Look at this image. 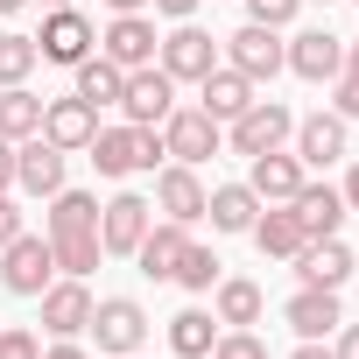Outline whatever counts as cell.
I'll return each mask as SVG.
<instances>
[{
  "instance_id": "obj_34",
  "label": "cell",
  "mask_w": 359,
  "mask_h": 359,
  "mask_svg": "<svg viewBox=\"0 0 359 359\" xmlns=\"http://www.w3.org/2000/svg\"><path fill=\"white\" fill-rule=\"evenodd\" d=\"M212 359H268V345H261L254 331H219V345H212Z\"/></svg>"
},
{
  "instance_id": "obj_16",
  "label": "cell",
  "mask_w": 359,
  "mask_h": 359,
  "mask_svg": "<svg viewBox=\"0 0 359 359\" xmlns=\"http://www.w3.org/2000/svg\"><path fill=\"white\" fill-rule=\"evenodd\" d=\"M289 71H296L303 85H331V78L345 71V43H338L331 29H303V36H289Z\"/></svg>"
},
{
  "instance_id": "obj_40",
  "label": "cell",
  "mask_w": 359,
  "mask_h": 359,
  "mask_svg": "<svg viewBox=\"0 0 359 359\" xmlns=\"http://www.w3.org/2000/svg\"><path fill=\"white\" fill-rule=\"evenodd\" d=\"M43 359H92V352H85V345H78V338H57V345H50V352H43Z\"/></svg>"
},
{
  "instance_id": "obj_31",
  "label": "cell",
  "mask_w": 359,
  "mask_h": 359,
  "mask_svg": "<svg viewBox=\"0 0 359 359\" xmlns=\"http://www.w3.org/2000/svg\"><path fill=\"white\" fill-rule=\"evenodd\" d=\"M219 268H226V261H219L212 247H198V240H191V247H184V261H176V275H169V282H184L191 296H205V289H219Z\"/></svg>"
},
{
  "instance_id": "obj_46",
  "label": "cell",
  "mask_w": 359,
  "mask_h": 359,
  "mask_svg": "<svg viewBox=\"0 0 359 359\" xmlns=\"http://www.w3.org/2000/svg\"><path fill=\"white\" fill-rule=\"evenodd\" d=\"M22 8H29V0H0V15H22Z\"/></svg>"
},
{
  "instance_id": "obj_23",
  "label": "cell",
  "mask_w": 359,
  "mask_h": 359,
  "mask_svg": "<svg viewBox=\"0 0 359 359\" xmlns=\"http://www.w3.org/2000/svg\"><path fill=\"white\" fill-rule=\"evenodd\" d=\"M289 212H296V226H303L310 240H331V233L345 226V198H338L331 184H310V176H303V191L289 198Z\"/></svg>"
},
{
  "instance_id": "obj_21",
  "label": "cell",
  "mask_w": 359,
  "mask_h": 359,
  "mask_svg": "<svg viewBox=\"0 0 359 359\" xmlns=\"http://www.w3.org/2000/svg\"><path fill=\"white\" fill-rule=\"evenodd\" d=\"M282 317H289V331H296V338H331V331L345 324V310H338V289H310V282L289 296V310H282Z\"/></svg>"
},
{
  "instance_id": "obj_47",
  "label": "cell",
  "mask_w": 359,
  "mask_h": 359,
  "mask_svg": "<svg viewBox=\"0 0 359 359\" xmlns=\"http://www.w3.org/2000/svg\"><path fill=\"white\" fill-rule=\"evenodd\" d=\"M50 8H78V0H50Z\"/></svg>"
},
{
  "instance_id": "obj_24",
  "label": "cell",
  "mask_w": 359,
  "mask_h": 359,
  "mask_svg": "<svg viewBox=\"0 0 359 359\" xmlns=\"http://www.w3.org/2000/svg\"><path fill=\"white\" fill-rule=\"evenodd\" d=\"M198 99H205V113H212L219 127H233V120L254 106V85H247L233 64H219V71H205V78H198Z\"/></svg>"
},
{
  "instance_id": "obj_26",
  "label": "cell",
  "mask_w": 359,
  "mask_h": 359,
  "mask_svg": "<svg viewBox=\"0 0 359 359\" xmlns=\"http://www.w3.org/2000/svg\"><path fill=\"white\" fill-rule=\"evenodd\" d=\"M212 303H219V324H226V331H254V324H261V310H268L261 282H247V275H219Z\"/></svg>"
},
{
  "instance_id": "obj_4",
  "label": "cell",
  "mask_w": 359,
  "mask_h": 359,
  "mask_svg": "<svg viewBox=\"0 0 359 359\" xmlns=\"http://www.w3.org/2000/svg\"><path fill=\"white\" fill-rule=\"evenodd\" d=\"M0 282H8V296H43L57 282V254L43 233H15L8 247H0Z\"/></svg>"
},
{
  "instance_id": "obj_30",
  "label": "cell",
  "mask_w": 359,
  "mask_h": 359,
  "mask_svg": "<svg viewBox=\"0 0 359 359\" xmlns=\"http://www.w3.org/2000/svg\"><path fill=\"white\" fill-rule=\"evenodd\" d=\"M78 71V99L99 113V106H120V92H127V71L120 64H106V57H85V64H71Z\"/></svg>"
},
{
  "instance_id": "obj_10",
  "label": "cell",
  "mask_w": 359,
  "mask_h": 359,
  "mask_svg": "<svg viewBox=\"0 0 359 359\" xmlns=\"http://www.w3.org/2000/svg\"><path fill=\"white\" fill-rule=\"evenodd\" d=\"M155 50H162L155 15H113V22H106V36H99V57H106V64H120V71L155 64Z\"/></svg>"
},
{
  "instance_id": "obj_20",
  "label": "cell",
  "mask_w": 359,
  "mask_h": 359,
  "mask_svg": "<svg viewBox=\"0 0 359 359\" xmlns=\"http://www.w3.org/2000/svg\"><path fill=\"white\" fill-rule=\"evenodd\" d=\"M359 261H352V247L331 233V240H303V254H296V275L310 282V289H345V275H352Z\"/></svg>"
},
{
  "instance_id": "obj_27",
  "label": "cell",
  "mask_w": 359,
  "mask_h": 359,
  "mask_svg": "<svg viewBox=\"0 0 359 359\" xmlns=\"http://www.w3.org/2000/svg\"><path fill=\"white\" fill-rule=\"evenodd\" d=\"M212 345H219V317H212V310L191 303V310L169 317V352H176V359H212Z\"/></svg>"
},
{
  "instance_id": "obj_33",
  "label": "cell",
  "mask_w": 359,
  "mask_h": 359,
  "mask_svg": "<svg viewBox=\"0 0 359 359\" xmlns=\"http://www.w3.org/2000/svg\"><path fill=\"white\" fill-rule=\"evenodd\" d=\"M0 359H43V338L29 324H0Z\"/></svg>"
},
{
  "instance_id": "obj_19",
  "label": "cell",
  "mask_w": 359,
  "mask_h": 359,
  "mask_svg": "<svg viewBox=\"0 0 359 359\" xmlns=\"http://www.w3.org/2000/svg\"><path fill=\"white\" fill-rule=\"evenodd\" d=\"M296 162L303 169H331V162H345V120L338 113H310V120H296Z\"/></svg>"
},
{
  "instance_id": "obj_13",
  "label": "cell",
  "mask_w": 359,
  "mask_h": 359,
  "mask_svg": "<svg viewBox=\"0 0 359 359\" xmlns=\"http://www.w3.org/2000/svg\"><path fill=\"white\" fill-rule=\"evenodd\" d=\"M148 226H155V205L134 198V191H120V198L99 205V247H106V254H134Z\"/></svg>"
},
{
  "instance_id": "obj_3",
  "label": "cell",
  "mask_w": 359,
  "mask_h": 359,
  "mask_svg": "<svg viewBox=\"0 0 359 359\" xmlns=\"http://www.w3.org/2000/svg\"><path fill=\"white\" fill-rule=\"evenodd\" d=\"M155 134H162V155H169V162H191V169H198V162H212V155L226 148V127H219L205 106H176Z\"/></svg>"
},
{
  "instance_id": "obj_39",
  "label": "cell",
  "mask_w": 359,
  "mask_h": 359,
  "mask_svg": "<svg viewBox=\"0 0 359 359\" xmlns=\"http://www.w3.org/2000/svg\"><path fill=\"white\" fill-rule=\"evenodd\" d=\"M338 359H359V324H338V345H331Z\"/></svg>"
},
{
  "instance_id": "obj_6",
  "label": "cell",
  "mask_w": 359,
  "mask_h": 359,
  "mask_svg": "<svg viewBox=\"0 0 359 359\" xmlns=\"http://www.w3.org/2000/svg\"><path fill=\"white\" fill-rule=\"evenodd\" d=\"M289 134H296V113H289L282 99H254V106L226 127L233 155H268V148H289Z\"/></svg>"
},
{
  "instance_id": "obj_48",
  "label": "cell",
  "mask_w": 359,
  "mask_h": 359,
  "mask_svg": "<svg viewBox=\"0 0 359 359\" xmlns=\"http://www.w3.org/2000/svg\"><path fill=\"white\" fill-rule=\"evenodd\" d=\"M113 359H141V352H113Z\"/></svg>"
},
{
  "instance_id": "obj_5",
  "label": "cell",
  "mask_w": 359,
  "mask_h": 359,
  "mask_svg": "<svg viewBox=\"0 0 359 359\" xmlns=\"http://www.w3.org/2000/svg\"><path fill=\"white\" fill-rule=\"evenodd\" d=\"M226 64H233L247 85H268L275 71H289V43H282V29L247 22V29H233V36H226Z\"/></svg>"
},
{
  "instance_id": "obj_45",
  "label": "cell",
  "mask_w": 359,
  "mask_h": 359,
  "mask_svg": "<svg viewBox=\"0 0 359 359\" xmlns=\"http://www.w3.org/2000/svg\"><path fill=\"white\" fill-rule=\"evenodd\" d=\"M345 78H359V43H345Z\"/></svg>"
},
{
  "instance_id": "obj_37",
  "label": "cell",
  "mask_w": 359,
  "mask_h": 359,
  "mask_svg": "<svg viewBox=\"0 0 359 359\" xmlns=\"http://www.w3.org/2000/svg\"><path fill=\"white\" fill-rule=\"evenodd\" d=\"M15 233H29V219H22V205H15L8 191H0V247H8Z\"/></svg>"
},
{
  "instance_id": "obj_28",
  "label": "cell",
  "mask_w": 359,
  "mask_h": 359,
  "mask_svg": "<svg viewBox=\"0 0 359 359\" xmlns=\"http://www.w3.org/2000/svg\"><path fill=\"white\" fill-rule=\"evenodd\" d=\"M205 219H212V233H247V226L261 219V198H254L247 184H219V191L205 198Z\"/></svg>"
},
{
  "instance_id": "obj_44",
  "label": "cell",
  "mask_w": 359,
  "mask_h": 359,
  "mask_svg": "<svg viewBox=\"0 0 359 359\" xmlns=\"http://www.w3.org/2000/svg\"><path fill=\"white\" fill-rule=\"evenodd\" d=\"M113 15H148V0H106Z\"/></svg>"
},
{
  "instance_id": "obj_11",
  "label": "cell",
  "mask_w": 359,
  "mask_h": 359,
  "mask_svg": "<svg viewBox=\"0 0 359 359\" xmlns=\"http://www.w3.org/2000/svg\"><path fill=\"white\" fill-rule=\"evenodd\" d=\"M205 176L191 169V162H162V176H155V212L162 219H176V226H198L205 219Z\"/></svg>"
},
{
  "instance_id": "obj_14",
  "label": "cell",
  "mask_w": 359,
  "mask_h": 359,
  "mask_svg": "<svg viewBox=\"0 0 359 359\" xmlns=\"http://www.w3.org/2000/svg\"><path fill=\"white\" fill-rule=\"evenodd\" d=\"M303 162H296V148H268V155H247V191L261 198V205H289L296 191H303Z\"/></svg>"
},
{
  "instance_id": "obj_22",
  "label": "cell",
  "mask_w": 359,
  "mask_h": 359,
  "mask_svg": "<svg viewBox=\"0 0 359 359\" xmlns=\"http://www.w3.org/2000/svg\"><path fill=\"white\" fill-rule=\"evenodd\" d=\"M184 247H191V226L162 219V226H148V233H141L134 261H141V275H148V282H169V275H176V261H184Z\"/></svg>"
},
{
  "instance_id": "obj_1",
  "label": "cell",
  "mask_w": 359,
  "mask_h": 359,
  "mask_svg": "<svg viewBox=\"0 0 359 359\" xmlns=\"http://www.w3.org/2000/svg\"><path fill=\"white\" fill-rule=\"evenodd\" d=\"M43 240H50V254H57V275H92L99 268V198L92 191H57L50 198V219H43Z\"/></svg>"
},
{
  "instance_id": "obj_2",
  "label": "cell",
  "mask_w": 359,
  "mask_h": 359,
  "mask_svg": "<svg viewBox=\"0 0 359 359\" xmlns=\"http://www.w3.org/2000/svg\"><path fill=\"white\" fill-rule=\"evenodd\" d=\"M85 155L99 162V176H134V169H155L162 162V134L155 127H99Z\"/></svg>"
},
{
  "instance_id": "obj_17",
  "label": "cell",
  "mask_w": 359,
  "mask_h": 359,
  "mask_svg": "<svg viewBox=\"0 0 359 359\" xmlns=\"http://www.w3.org/2000/svg\"><path fill=\"white\" fill-rule=\"evenodd\" d=\"M36 303H43V331H50V338H78V331L92 324V289H85L78 275L50 282V289H43Z\"/></svg>"
},
{
  "instance_id": "obj_7",
  "label": "cell",
  "mask_w": 359,
  "mask_h": 359,
  "mask_svg": "<svg viewBox=\"0 0 359 359\" xmlns=\"http://www.w3.org/2000/svg\"><path fill=\"white\" fill-rule=\"evenodd\" d=\"M85 331L99 338V352H106V359H113V352H141V345H148V310H141L134 296H99Z\"/></svg>"
},
{
  "instance_id": "obj_36",
  "label": "cell",
  "mask_w": 359,
  "mask_h": 359,
  "mask_svg": "<svg viewBox=\"0 0 359 359\" xmlns=\"http://www.w3.org/2000/svg\"><path fill=\"white\" fill-rule=\"evenodd\" d=\"M331 85H338V92H331V113H338V120H359V78H345V71H338Z\"/></svg>"
},
{
  "instance_id": "obj_41",
  "label": "cell",
  "mask_w": 359,
  "mask_h": 359,
  "mask_svg": "<svg viewBox=\"0 0 359 359\" xmlns=\"http://www.w3.org/2000/svg\"><path fill=\"white\" fill-rule=\"evenodd\" d=\"M0 191H15V141H0Z\"/></svg>"
},
{
  "instance_id": "obj_15",
  "label": "cell",
  "mask_w": 359,
  "mask_h": 359,
  "mask_svg": "<svg viewBox=\"0 0 359 359\" xmlns=\"http://www.w3.org/2000/svg\"><path fill=\"white\" fill-rule=\"evenodd\" d=\"M15 184H22L29 198H57V191H64V148L43 141V134L15 141Z\"/></svg>"
},
{
  "instance_id": "obj_32",
  "label": "cell",
  "mask_w": 359,
  "mask_h": 359,
  "mask_svg": "<svg viewBox=\"0 0 359 359\" xmlns=\"http://www.w3.org/2000/svg\"><path fill=\"white\" fill-rule=\"evenodd\" d=\"M36 64H43L36 36H0V85H29Z\"/></svg>"
},
{
  "instance_id": "obj_25",
  "label": "cell",
  "mask_w": 359,
  "mask_h": 359,
  "mask_svg": "<svg viewBox=\"0 0 359 359\" xmlns=\"http://www.w3.org/2000/svg\"><path fill=\"white\" fill-rule=\"evenodd\" d=\"M247 233H254V247H261L268 261H296V254H303V240H310V233L296 226V212H289V205H261V219H254Z\"/></svg>"
},
{
  "instance_id": "obj_29",
  "label": "cell",
  "mask_w": 359,
  "mask_h": 359,
  "mask_svg": "<svg viewBox=\"0 0 359 359\" xmlns=\"http://www.w3.org/2000/svg\"><path fill=\"white\" fill-rule=\"evenodd\" d=\"M43 134V99L29 85H0V141H29Z\"/></svg>"
},
{
  "instance_id": "obj_9",
  "label": "cell",
  "mask_w": 359,
  "mask_h": 359,
  "mask_svg": "<svg viewBox=\"0 0 359 359\" xmlns=\"http://www.w3.org/2000/svg\"><path fill=\"white\" fill-rule=\"evenodd\" d=\"M155 64L176 78V85H198L205 71H219V43L198 29V22H176L169 36H162V50H155Z\"/></svg>"
},
{
  "instance_id": "obj_43",
  "label": "cell",
  "mask_w": 359,
  "mask_h": 359,
  "mask_svg": "<svg viewBox=\"0 0 359 359\" xmlns=\"http://www.w3.org/2000/svg\"><path fill=\"white\" fill-rule=\"evenodd\" d=\"M296 359H338V352H331L324 338H303V345H296Z\"/></svg>"
},
{
  "instance_id": "obj_35",
  "label": "cell",
  "mask_w": 359,
  "mask_h": 359,
  "mask_svg": "<svg viewBox=\"0 0 359 359\" xmlns=\"http://www.w3.org/2000/svg\"><path fill=\"white\" fill-rule=\"evenodd\" d=\"M296 8H303V0H247V22H261V29H289Z\"/></svg>"
},
{
  "instance_id": "obj_8",
  "label": "cell",
  "mask_w": 359,
  "mask_h": 359,
  "mask_svg": "<svg viewBox=\"0 0 359 359\" xmlns=\"http://www.w3.org/2000/svg\"><path fill=\"white\" fill-rule=\"evenodd\" d=\"M120 113H127V127H162V120L176 113V78H169L162 64H141V71H127Z\"/></svg>"
},
{
  "instance_id": "obj_42",
  "label": "cell",
  "mask_w": 359,
  "mask_h": 359,
  "mask_svg": "<svg viewBox=\"0 0 359 359\" xmlns=\"http://www.w3.org/2000/svg\"><path fill=\"white\" fill-rule=\"evenodd\" d=\"M338 198H345V212H359V162L345 169V191H338Z\"/></svg>"
},
{
  "instance_id": "obj_18",
  "label": "cell",
  "mask_w": 359,
  "mask_h": 359,
  "mask_svg": "<svg viewBox=\"0 0 359 359\" xmlns=\"http://www.w3.org/2000/svg\"><path fill=\"white\" fill-rule=\"evenodd\" d=\"M92 134H99V113L71 92V99H43V141H57L64 155H78V148H92Z\"/></svg>"
},
{
  "instance_id": "obj_12",
  "label": "cell",
  "mask_w": 359,
  "mask_h": 359,
  "mask_svg": "<svg viewBox=\"0 0 359 359\" xmlns=\"http://www.w3.org/2000/svg\"><path fill=\"white\" fill-rule=\"evenodd\" d=\"M92 43H99V29H92L78 8H50V15H43V36H36L43 64H85Z\"/></svg>"
},
{
  "instance_id": "obj_38",
  "label": "cell",
  "mask_w": 359,
  "mask_h": 359,
  "mask_svg": "<svg viewBox=\"0 0 359 359\" xmlns=\"http://www.w3.org/2000/svg\"><path fill=\"white\" fill-rule=\"evenodd\" d=\"M148 8L169 15V22H191V15H198V0H148Z\"/></svg>"
}]
</instances>
